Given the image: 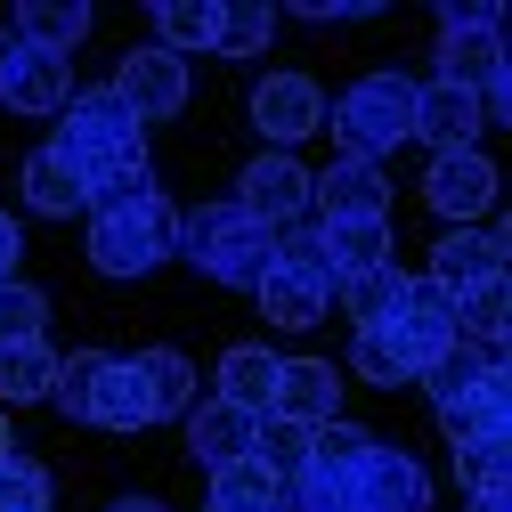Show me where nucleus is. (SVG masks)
Segmentation results:
<instances>
[{
  "mask_svg": "<svg viewBox=\"0 0 512 512\" xmlns=\"http://www.w3.org/2000/svg\"><path fill=\"white\" fill-rule=\"evenodd\" d=\"M147 196H163V179H155V163H147V155L82 179V212H131V204H147Z\"/></svg>",
  "mask_w": 512,
  "mask_h": 512,
  "instance_id": "obj_29",
  "label": "nucleus"
},
{
  "mask_svg": "<svg viewBox=\"0 0 512 512\" xmlns=\"http://www.w3.org/2000/svg\"><path fill=\"white\" fill-rule=\"evenodd\" d=\"M17 261H25V228L0 212V277H17Z\"/></svg>",
  "mask_w": 512,
  "mask_h": 512,
  "instance_id": "obj_42",
  "label": "nucleus"
},
{
  "mask_svg": "<svg viewBox=\"0 0 512 512\" xmlns=\"http://www.w3.org/2000/svg\"><path fill=\"white\" fill-rule=\"evenodd\" d=\"M252 131L269 139V155H293L301 139L326 131V90L309 74H261L252 82Z\"/></svg>",
  "mask_w": 512,
  "mask_h": 512,
  "instance_id": "obj_8",
  "label": "nucleus"
},
{
  "mask_svg": "<svg viewBox=\"0 0 512 512\" xmlns=\"http://www.w3.org/2000/svg\"><path fill=\"white\" fill-rule=\"evenodd\" d=\"M391 326L423 350V366H439L447 350H456V293L447 285H431V277H407V301H399V317Z\"/></svg>",
  "mask_w": 512,
  "mask_h": 512,
  "instance_id": "obj_19",
  "label": "nucleus"
},
{
  "mask_svg": "<svg viewBox=\"0 0 512 512\" xmlns=\"http://www.w3.org/2000/svg\"><path fill=\"white\" fill-rule=\"evenodd\" d=\"M9 456H25V439L9 431V415H0V464H9Z\"/></svg>",
  "mask_w": 512,
  "mask_h": 512,
  "instance_id": "obj_43",
  "label": "nucleus"
},
{
  "mask_svg": "<svg viewBox=\"0 0 512 512\" xmlns=\"http://www.w3.org/2000/svg\"><path fill=\"white\" fill-rule=\"evenodd\" d=\"M317 236H326V285H358L374 269H391V220H317Z\"/></svg>",
  "mask_w": 512,
  "mask_h": 512,
  "instance_id": "obj_16",
  "label": "nucleus"
},
{
  "mask_svg": "<svg viewBox=\"0 0 512 512\" xmlns=\"http://www.w3.org/2000/svg\"><path fill=\"white\" fill-rule=\"evenodd\" d=\"M309 220H391V179H382V163L334 155L326 171H309Z\"/></svg>",
  "mask_w": 512,
  "mask_h": 512,
  "instance_id": "obj_12",
  "label": "nucleus"
},
{
  "mask_svg": "<svg viewBox=\"0 0 512 512\" xmlns=\"http://www.w3.org/2000/svg\"><path fill=\"white\" fill-rule=\"evenodd\" d=\"M277 472L261 464V456H228V464H212V512H277Z\"/></svg>",
  "mask_w": 512,
  "mask_h": 512,
  "instance_id": "obj_26",
  "label": "nucleus"
},
{
  "mask_svg": "<svg viewBox=\"0 0 512 512\" xmlns=\"http://www.w3.org/2000/svg\"><path fill=\"white\" fill-rule=\"evenodd\" d=\"M277 512H350V488H342V472H326V464H301V472L277 488Z\"/></svg>",
  "mask_w": 512,
  "mask_h": 512,
  "instance_id": "obj_35",
  "label": "nucleus"
},
{
  "mask_svg": "<svg viewBox=\"0 0 512 512\" xmlns=\"http://www.w3.org/2000/svg\"><path fill=\"white\" fill-rule=\"evenodd\" d=\"M49 147L74 163V179H90V171H114V163H139L147 131H139V114L122 106L114 90H74V106L57 114V139Z\"/></svg>",
  "mask_w": 512,
  "mask_h": 512,
  "instance_id": "obj_4",
  "label": "nucleus"
},
{
  "mask_svg": "<svg viewBox=\"0 0 512 512\" xmlns=\"http://www.w3.org/2000/svg\"><path fill=\"white\" fill-rule=\"evenodd\" d=\"M179 423H187V456L212 472V464H228V456H252V423H261V415H244V407H228V399H196Z\"/></svg>",
  "mask_w": 512,
  "mask_h": 512,
  "instance_id": "obj_20",
  "label": "nucleus"
},
{
  "mask_svg": "<svg viewBox=\"0 0 512 512\" xmlns=\"http://www.w3.org/2000/svg\"><path fill=\"white\" fill-rule=\"evenodd\" d=\"M9 33H17L33 57L74 66V49L90 41V9H82V0H17V9H9Z\"/></svg>",
  "mask_w": 512,
  "mask_h": 512,
  "instance_id": "obj_18",
  "label": "nucleus"
},
{
  "mask_svg": "<svg viewBox=\"0 0 512 512\" xmlns=\"http://www.w3.org/2000/svg\"><path fill=\"white\" fill-rule=\"evenodd\" d=\"M366 456H374V431L350 423V415H334V423H317V431H309V464H326V472H342V480H350Z\"/></svg>",
  "mask_w": 512,
  "mask_h": 512,
  "instance_id": "obj_31",
  "label": "nucleus"
},
{
  "mask_svg": "<svg viewBox=\"0 0 512 512\" xmlns=\"http://www.w3.org/2000/svg\"><path fill=\"white\" fill-rule=\"evenodd\" d=\"M269 269H285V277H309V285H326V236H317V220H293V228H277V252H269ZM334 293V285H326Z\"/></svg>",
  "mask_w": 512,
  "mask_h": 512,
  "instance_id": "obj_36",
  "label": "nucleus"
},
{
  "mask_svg": "<svg viewBox=\"0 0 512 512\" xmlns=\"http://www.w3.org/2000/svg\"><path fill=\"white\" fill-rule=\"evenodd\" d=\"M269 415L317 431V423H334L342 415V374L326 358H277V391H269Z\"/></svg>",
  "mask_w": 512,
  "mask_h": 512,
  "instance_id": "obj_15",
  "label": "nucleus"
},
{
  "mask_svg": "<svg viewBox=\"0 0 512 512\" xmlns=\"http://www.w3.org/2000/svg\"><path fill=\"white\" fill-rule=\"evenodd\" d=\"M496 196H504V179H496V163H488L480 147L431 155V171H423V204H431L447 228H480V220H496Z\"/></svg>",
  "mask_w": 512,
  "mask_h": 512,
  "instance_id": "obj_7",
  "label": "nucleus"
},
{
  "mask_svg": "<svg viewBox=\"0 0 512 512\" xmlns=\"http://www.w3.org/2000/svg\"><path fill=\"white\" fill-rule=\"evenodd\" d=\"M342 488H350V512H431V472L391 439H374V456Z\"/></svg>",
  "mask_w": 512,
  "mask_h": 512,
  "instance_id": "obj_9",
  "label": "nucleus"
},
{
  "mask_svg": "<svg viewBox=\"0 0 512 512\" xmlns=\"http://www.w3.org/2000/svg\"><path fill=\"white\" fill-rule=\"evenodd\" d=\"M326 131H334V147H342L350 163H382L391 147H407V139H415V74H399V66L358 74V82L326 106Z\"/></svg>",
  "mask_w": 512,
  "mask_h": 512,
  "instance_id": "obj_3",
  "label": "nucleus"
},
{
  "mask_svg": "<svg viewBox=\"0 0 512 512\" xmlns=\"http://www.w3.org/2000/svg\"><path fill=\"white\" fill-rule=\"evenodd\" d=\"M252 301H261V317H269L277 334H309V326H326V309H334V293H326V285L285 277V269H269L261 285H252Z\"/></svg>",
  "mask_w": 512,
  "mask_h": 512,
  "instance_id": "obj_22",
  "label": "nucleus"
},
{
  "mask_svg": "<svg viewBox=\"0 0 512 512\" xmlns=\"http://www.w3.org/2000/svg\"><path fill=\"white\" fill-rule=\"evenodd\" d=\"M57 382V350L49 342H0V407H33Z\"/></svg>",
  "mask_w": 512,
  "mask_h": 512,
  "instance_id": "obj_27",
  "label": "nucleus"
},
{
  "mask_svg": "<svg viewBox=\"0 0 512 512\" xmlns=\"http://www.w3.org/2000/svg\"><path fill=\"white\" fill-rule=\"evenodd\" d=\"M131 366L147 374V391H155V423L196 407V366H187V350H139Z\"/></svg>",
  "mask_w": 512,
  "mask_h": 512,
  "instance_id": "obj_30",
  "label": "nucleus"
},
{
  "mask_svg": "<svg viewBox=\"0 0 512 512\" xmlns=\"http://www.w3.org/2000/svg\"><path fill=\"white\" fill-rule=\"evenodd\" d=\"M147 25H155V49H171V57L220 49V0H155Z\"/></svg>",
  "mask_w": 512,
  "mask_h": 512,
  "instance_id": "obj_23",
  "label": "nucleus"
},
{
  "mask_svg": "<svg viewBox=\"0 0 512 512\" xmlns=\"http://www.w3.org/2000/svg\"><path fill=\"white\" fill-rule=\"evenodd\" d=\"M25 204L41 220H74L82 212V179H74V163L57 155V147H33L25 155Z\"/></svg>",
  "mask_w": 512,
  "mask_h": 512,
  "instance_id": "obj_24",
  "label": "nucleus"
},
{
  "mask_svg": "<svg viewBox=\"0 0 512 512\" xmlns=\"http://www.w3.org/2000/svg\"><path fill=\"white\" fill-rule=\"evenodd\" d=\"M464 512H512V496H472Z\"/></svg>",
  "mask_w": 512,
  "mask_h": 512,
  "instance_id": "obj_45",
  "label": "nucleus"
},
{
  "mask_svg": "<svg viewBox=\"0 0 512 512\" xmlns=\"http://www.w3.org/2000/svg\"><path fill=\"white\" fill-rule=\"evenodd\" d=\"M228 204L252 212L261 228L309 220V171H301V155H252V163L236 171V196H228Z\"/></svg>",
  "mask_w": 512,
  "mask_h": 512,
  "instance_id": "obj_10",
  "label": "nucleus"
},
{
  "mask_svg": "<svg viewBox=\"0 0 512 512\" xmlns=\"http://www.w3.org/2000/svg\"><path fill=\"white\" fill-rule=\"evenodd\" d=\"M122 106H131L139 114V131H147V122H171L179 106H187V57H171V49H131V57H122V66H114V82H106Z\"/></svg>",
  "mask_w": 512,
  "mask_h": 512,
  "instance_id": "obj_11",
  "label": "nucleus"
},
{
  "mask_svg": "<svg viewBox=\"0 0 512 512\" xmlns=\"http://www.w3.org/2000/svg\"><path fill=\"white\" fill-rule=\"evenodd\" d=\"M9 114H33V122H57L74 106V66H57V57H33V66L17 74V90L0 98Z\"/></svg>",
  "mask_w": 512,
  "mask_h": 512,
  "instance_id": "obj_28",
  "label": "nucleus"
},
{
  "mask_svg": "<svg viewBox=\"0 0 512 512\" xmlns=\"http://www.w3.org/2000/svg\"><path fill=\"white\" fill-rule=\"evenodd\" d=\"M423 391H431V407H439L447 447H512V382H504V358L456 342V350L423 374Z\"/></svg>",
  "mask_w": 512,
  "mask_h": 512,
  "instance_id": "obj_1",
  "label": "nucleus"
},
{
  "mask_svg": "<svg viewBox=\"0 0 512 512\" xmlns=\"http://www.w3.org/2000/svg\"><path fill=\"white\" fill-rule=\"evenodd\" d=\"M179 261H196L212 285H236L252 293L269 277V252H277V228H261L252 212H236L228 196L220 204H196V212H179V236H171Z\"/></svg>",
  "mask_w": 512,
  "mask_h": 512,
  "instance_id": "obj_2",
  "label": "nucleus"
},
{
  "mask_svg": "<svg viewBox=\"0 0 512 512\" xmlns=\"http://www.w3.org/2000/svg\"><path fill=\"white\" fill-rule=\"evenodd\" d=\"M82 423H98V431H147L155 423V391H147V374L131 366V358H98V374H90V399H82Z\"/></svg>",
  "mask_w": 512,
  "mask_h": 512,
  "instance_id": "obj_13",
  "label": "nucleus"
},
{
  "mask_svg": "<svg viewBox=\"0 0 512 512\" xmlns=\"http://www.w3.org/2000/svg\"><path fill=\"white\" fill-rule=\"evenodd\" d=\"M431 82H456V90H488L504 82V9H439V74Z\"/></svg>",
  "mask_w": 512,
  "mask_h": 512,
  "instance_id": "obj_6",
  "label": "nucleus"
},
{
  "mask_svg": "<svg viewBox=\"0 0 512 512\" xmlns=\"http://www.w3.org/2000/svg\"><path fill=\"white\" fill-rule=\"evenodd\" d=\"M399 301H407V269H399V261L374 269V277H358V285H342V309L358 317V326H391Z\"/></svg>",
  "mask_w": 512,
  "mask_h": 512,
  "instance_id": "obj_32",
  "label": "nucleus"
},
{
  "mask_svg": "<svg viewBox=\"0 0 512 512\" xmlns=\"http://www.w3.org/2000/svg\"><path fill=\"white\" fill-rule=\"evenodd\" d=\"M106 512H163L155 496H122V504H106Z\"/></svg>",
  "mask_w": 512,
  "mask_h": 512,
  "instance_id": "obj_44",
  "label": "nucleus"
},
{
  "mask_svg": "<svg viewBox=\"0 0 512 512\" xmlns=\"http://www.w3.org/2000/svg\"><path fill=\"white\" fill-rule=\"evenodd\" d=\"M512 293H504V277H480L472 293H456V342H472V350H488V358H504V326H512Z\"/></svg>",
  "mask_w": 512,
  "mask_h": 512,
  "instance_id": "obj_25",
  "label": "nucleus"
},
{
  "mask_svg": "<svg viewBox=\"0 0 512 512\" xmlns=\"http://www.w3.org/2000/svg\"><path fill=\"white\" fill-rule=\"evenodd\" d=\"M252 456H261L277 480H293V472L309 464V431L285 423V415H261V423H252Z\"/></svg>",
  "mask_w": 512,
  "mask_h": 512,
  "instance_id": "obj_37",
  "label": "nucleus"
},
{
  "mask_svg": "<svg viewBox=\"0 0 512 512\" xmlns=\"http://www.w3.org/2000/svg\"><path fill=\"white\" fill-rule=\"evenodd\" d=\"M277 33V9L269 0H236V9H220V49L212 57H261Z\"/></svg>",
  "mask_w": 512,
  "mask_h": 512,
  "instance_id": "obj_33",
  "label": "nucleus"
},
{
  "mask_svg": "<svg viewBox=\"0 0 512 512\" xmlns=\"http://www.w3.org/2000/svg\"><path fill=\"white\" fill-rule=\"evenodd\" d=\"M431 285H447V293H472L480 277H504V220H480V228H447L439 244H431V269H423Z\"/></svg>",
  "mask_w": 512,
  "mask_h": 512,
  "instance_id": "obj_14",
  "label": "nucleus"
},
{
  "mask_svg": "<svg viewBox=\"0 0 512 512\" xmlns=\"http://www.w3.org/2000/svg\"><path fill=\"white\" fill-rule=\"evenodd\" d=\"M456 480H464L472 496H504L512 456H504V447H456Z\"/></svg>",
  "mask_w": 512,
  "mask_h": 512,
  "instance_id": "obj_39",
  "label": "nucleus"
},
{
  "mask_svg": "<svg viewBox=\"0 0 512 512\" xmlns=\"http://www.w3.org/2000/svg\"><path fill=\"white\" fill-rule=\"evenodd\" d=\"M358 17H374L366 0H309L301 9V25H358Z\"/></svg>",
  "mask_w": 512,
  "mask_h": 512,
  "instance_id": "obj_40",
  "label": "nucleus"
},
{
  "mask_svg": "<svg viewBox=\"0 0 512 512\" xmlns=\"http://www.w3.org/2000/svg\"><path fill=\"white\" fill-rule=\"evenodd\" d=\"M350 374L366 382V391H407V382H423V350L399 334V326H350Z\"/></svg>",
  "mask_w": 512,
  "mask_h": 512,
  "instance_id": "obj_17",
  "label": "nucleus"
},
{
  "mask_svg": "<svg viewBox=\"0 0 512 512\" xmlns=\"http://www.w3.org/2000/svg\"><path fill=\"white\" fill-rule=\"evenodd\" d=\"M49 326V293L25 277H0V342H41Z\"/></svg>",
  "mask_w": 512,
  "mask_h": 512,
  "instance_id": "obj_34",
  "label": "nucleus"
},
{
  "mask_svg": "<svg viewBox=\"0 0 512 512\" xmlns=\"http://www.w3.org/2000/svg\"><path fill=\"white\" fill-rule=\"evenodd\" d=\"M171 236H179L171 196H147L131 212H90V269L98 277H147L155 261H171Z\"/></svg>",
  "mask_w": 512,
  "mask_h": 512,
  "instance_id": "obj_5",
  "label": "nucleus"
},
{
  "mask_svg": "<svg viewBox=\"0 0 512 512\" xmlns=\"http://www.w3.org/2000/svg\"><path fill=\"white\" fill-rule=\"evenodd\" d=\"M25 66H33V49H25V41H17L9 25H0V98L17 90V74H25Z\"/></svg>",
  "mask_w": 512,
  "mask_h": 512,
  "instance_id": "obj_41",
  "label": "nucleus"
},
{
  "mask_svg": "<svg viewBox=\"0 0 512 512\" xmlns=\"http://www.w3.org/2000/svg\"><path fill=\"white\" fill-rule=\"evenodd\" d=\"M0 512H49V472L33 456H9L0 464Z\"/></svg>",
  "mask_w": 512,
  "mask_h": 512,
  "instance_id": "obj_38",
  "label": "nucleus"
},
{
  "mask_svg": "<svg viewBox=\"0 0 512 512\" xmlns=\"http://www.w3.org/2000/svg\"><path fill=\"white\" fill-rule=\"evenodd\" d=\"M212 382H220L212 399H228V407H244V415H269V391H277V350H269V342H228Z\"/></svg>",
  "mask_w": 512,
  "mask_h": 512,
  "instance_id": "obj_21",
  "label": "nucleus"
}]
</instances>
